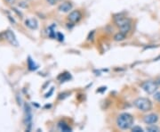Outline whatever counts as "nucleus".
Segmentation results:
<instances>
[{
  "label": "nucleus",
  "mask_w": 160,
  "mask_h": 132,
  "mask_svg": "<svg viewBox=\"0 0 160 132\" xmlns=\"http://www.w3.org/2000/svg\"><path fill=\"white\" fill-rule=\"evenodd\" d=\"M133 124V117L130 113L124 112L118 115L117 119V125L118 126L119 128L123 130H126L132 128Z\"/></svg>",
  "instance_id": "nucleus-1"
},
{
  "label": "nucleus",
  "mask_w": 160,
  "mask_h": 132,
  "mask_svg": "<svg viewBox=\"0 0 160 132\" xmlns=\"http://www.w3.org/2000/svg\"><path fill=\"white\" fill-rule=\"evenodd\" d=\"M115 22L117 27H119L120 30L124 33H126L131 29V21L127 19L126 17H124V16H116L114 18Z\"/></svg>",
  "instance_id": "nucleus-2"
},
{
  "label": "nucleus",
  "mask_w": 160,
  "mask_h": 132,
  "mask_svg": "<svg viewBox=\"0 0 160 132\" xmlns=\"http://www.w3.org/2000/svg\"><path fill=\"white\" fill-rule=\"evenodd\" d=\"M133 105L136 108L142 112H148L150 111L152 108V103L150 99L145 98V97H140L137 98L136 100L133 102Z\"/></svg>",
  "instance_id": "nucleus-3"
},
{
  "label": "nucleus",
  "mask_w": 160,
  "mask_h": 132,
  "mask_svg": "<svg viewBox=\"0 0 160 132\" xmlns=\"http://www.w3.org/2000/svg\"><path fill=\"white\" fill-rule=\"evenodd\" d=\"M141 88L148 94H154L157 89V83L152 80L145 81L141 84Z\"/></svg>",
  "instance_id": "nucleus-4"
},
{
  "label": "nucleus",
  "mask_w": 160,
  "mask_h": 132,
  "mask_svg": "<svg viewBox=\"0 0 160 132\" xmlns=\"http://www.w3.org/2000/svg\"><path fill=\"white\" fill-rule=\"evenodd\" d=\"M68 21L70 22H72V23H76V22H78L81 18H82V13L80 11L77 10V11H73V12H71L68 15Z\"/></svg>",
  "instance_id": "nucleus-5"
},
{
  "label": "nucleus",
  "mask_w": 160,
  "mask_h": 132,
  "mask_svg": "<svg viewBox=\"0 0 160 132\" xmlns=\"http://www.w3.org/2000/svg\"><path fill=\"white\" fill-rule=\"evenodd\" d=\"M6 39H7L13 46H19V43H18V40L16 39L15 35L13 34V32H12L11 30H7V31L6 32Z\"/></svg>",
  "instance_id": "nucleus-6"
},
{
  "label": "nucleus",
  "mask_w": 160,
  "mask_h": 132,
  "mask_svg": "<svg viewBox=\"0 0 160 132\" xmlns=\"http://www.w3.org/2000/svg\"><path fill=\"white\" fill-rule=\"evenodd\" d=\"M157 120H158V116L157 114H149L143 119L144 122L147 124H154L157 121Z\"/></svg>",
  "instance_id": "nucleus-7"
},
{
  "label": "nucleus",
  "mask_w": 160,
  "mask_h": 132,
  "mask_svg": "<svg viewBox=\"0 0 160 132\" xmlns=\"http://www.w3.org/2000/svg\"><path fill=\"white\" fill-rule=\"evenodd\" d=\"M72 4H71L70 2H64V3H62V4H61L60 5V6H59V11L60 12H62V13H68V12H69L71 9H72Z\"/></svg>",
  "instance_id": "nucleus-8"
},
{
  "label": "nucleus",
  "mask_w": 160,
  "mask_h": 132,
  "mask_svg": "<svg viewBox=\"0 0 160 132\" xmlns=\"http://www.w3.org/2000/svg\"><path fill=\"white\" fill-rule=\"evenodd\" d=\"M25 24H26L27 27H29L31 29H36L38 28V23L37 20L34 19V18L26 20L25 21Z\"/></svg>",
  "instance_id": "nucleus-9"
},
{
  "label": "nucleus",
  "mask_w": 160,
  "mask_h": 132,
  "mask_svg": "<svg viewBox=\"0 0 160 132\" xmlns=\"http://www.w3.org/2000/svg\"><path fill=\"white\" fill-rule=\"evenodd\" d=\"M58 128L60 130L63 131V132H70V131H72V128H71L66 122L64 121H60L58 123Z\"/></svg>",
  "instance_id": "nucleus-10"
},
{
  "label": "nucleus",
  "mask_w": 160,
  "mask_h": 132,
  "mask_svg": "<svg viewBox=\"0 0 160 132\" xmlns=\"http://www.w3.org/2000/svg\"><path fill=\"white\" fill-rule=\"evenodd\" d=\"M31 120H32V114H31L30 108L29 105H26V121H27V124L29 125V127H30Z\"/></svg>",
  "instance_id": "nucleus-11"
},
{
  "label": "nucleus",
  "mask_w": 160,
  "mask_h": 132,
  "mask_svg": "<svg viewBox=\"0 0 160 132\" xmlns=\"http://www.w3.org/2000/svg\"><path fill=\"white\" fill-rule=\"evenodd\" d=\"M126 39V33H124L122 31L117 33V34L114 36V40L115 41H122V40H124Z\"/></svg>",
  "instance_id": "nucleus-12"
},
{
  "label": "nucleus",
  "mask_w": 160,
  "mask_h": 132,
  "mask_svg": "<svg viewBox=\"0 0 160 132\" xmlns=\"http://www.w3.org/2000/svg\"><path fill=\"white\" fill-rule=\"evenodd\" d=\"M71 79V75H70V73H68V72H65V73H62V74H61L59 77H58V79L61 82H65V81H68V80H69Z\"/></svg>",
  "instance_id": "nucleus-13"
},
{
  "label": "nucleus",
  "mask_w": 160,
  "mask_h": 132,
  "mask_svg": "<svg viewBox=\"0 0 160 132\" xmlns=\"http://www.w3.org/2000/svg\"><path fill=\"white\" fill-rule=\"evenodd\" d=\"M28 66H29V69L30 71H35V70L38 69V65L36 64V62L30 57L28 58Z\"/></svg>",
  "instance_id": "nucleus-14"
},
{
  "label": "nucleus",
  "mask_w": 160,
  "mask_h": 132,
  "mask_svg": "<svg viewBox=\"0 0 160 132\" xmlns=\"http://www.w3.org/2000/svg\"><path fill=\"white\" fill-rule=\"evenodd\" d=\"M53 28H54V25H52L48 29H49V37L52 39L56 38V34H55V31H54V29H53Z\"/></svg>",
  "instance_id": "nucleus-15"
},
{
  "label": "nucleus",
  "mask_w": 160,
  "mask_h": 132,
  "mask_svg": "<svg viewBox=\"0 0 160 132\" xmlns=\"http://www.w3.org/2000/svg\"><path fill=\"white\" fill-rule=\"evenodd\" d=\"M147 130H148L149 132H158V131H159V128L157 127V126L152 125V126H150V127H148V128H147Z\"/></svg>",
  "instance_id": "nucleus-16"
},
{
  "label": "nucleus",
  "mask_w": 160,
  "mask_h": 132,
  "mask_svg": "<svg viewBox=\"0 0 160 132\" xmlns=\"http://www.w3.org/2000/svg\"><path fill=\"white\" fill-rule=\"evenodd\" d=\"M132 131H133V132H143V129L139 126H134V127L132 128Z\"/></svg>",
  "instance_id": "nucleus-17"
},
{
  "label": "nucleus",
  "mask_w": 160,
  "mask_h": 132,
  "mask_svg": "<svg viewBox=\"0 0 160 132\" xmlns=\"http://www.w3.org/2000/svg\"><path fill=\"white\" fill-rule=\"evenodd\" d=\"M56 39H58L59 41H63L64 40V35L61 34V32H58L57 35H56Z\"/></svg>",
  "instance_id": "nucleus-18"
},
{
  "label": "nucleus",
  "mask_w": 160,
  "mask_h": 132,
  "mask_svg": "<svg viewBox=\"0 0 160 132\" xmlns=\"http://www.w3.org/2000/svg\"><path fill=\"white\" fill-rule=\"evenodd\" d=\"M154 98H155V100H157V102L160 103V92H157L154 95Z\"/></svg>",
  "instance_id": "nucleus-19"
},
{
  "label": "nucleus",
  "mask_w": 160,
  "mask_h": 132,
  "mask_svg": "<svg viewBox=\"0 0 160 132\" xmlns=\"http://www.w3.org/2000/svg\"><path fill=\"white\" fill-rule=\"evenodd\" d=\"M46 1L50 4V5H52V6H53V5H55L56 3H57V1L58 0H46Z\"/></svg>",
  "instance_id": "nucleus-20"
},
{
  "label": "nucleus",
  "mask_w": 160,
  "mask_h": 132,
  "mask_svg": "<svg viewBox=\"0 0 160 132\" xmlns=\"http://www.w3.org/2000/svg\"><path fill=\"white\" fill-rule=\"evenodd\" d=\"M101 88V89H98L97 92H100V93H101V92H102V91H105L107 88H106V87H102V88Z\"/></svg>",
  "instance_id": "nucleus-21"
},
{
  "label": "nucleus",
  "mask_w": 160,
  "mask_h": 132,
  "mask_svg": "<svg viewBox=\"0 0 160 132\" xmlns=\"http://www.w3.org/2000/svg\"><path fill=\"white\" fill-rule=\"evenodd\" d=\"M52 92H53V88H52L51 91H50L49 93H47V94L45 95V97H49V96H50V95H51V94H52Z\"/></svg>",
  "instance_id": "nucleus-22"
},
{
  "label": "nucleus",
  "mask_w": 160,
  "mask_h": 132,
  "mask_svg": "<svg viewBox=\"0 0 160 132\" xmlns=\"http://www.w3.org/2000/svg\"><path fill=\"white\" fill-rule=\"evenodd\" d=\"M6 1L8 3V4H13L15 2V0H6Z\"/></svg>",
  "instance_id": "nucleus-23"
},
{
  "label": "nucleus",
  "mask_w": 160,
  "mask_h": 132,
  "mask_svg": "<svg viewBox=\"0 0 160 132\" xmlns=\"http://www.w3.org/2000/svg\"><path fill=\"white\" fill-rule=\"evenodd\" d=\"M157 84H160V78L157 79Z\"/></svg>",
  "instance_id": "nucleus-24"
}]
</instances>
